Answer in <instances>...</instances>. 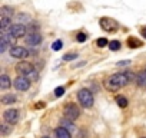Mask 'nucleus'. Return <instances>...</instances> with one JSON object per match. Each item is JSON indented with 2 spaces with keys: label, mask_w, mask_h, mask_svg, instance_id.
Masks as SVG:
<instances>
[{
  "label": "nucleus",
  "mask_w": 146,
  "mask_h": 138,
  "mask_svg": "<svg viewBox=\"0 0 146 138\" xmlns=\"http://www.w3.org/2000/svg\"><path fill=\"white\" fill-rule=\"evenodd\" d=\"M132 79V75L127 72H119V74H113L110 75L106 81H105V88L110 92H116L120 88L126 86L129 84V81Z\"/></svg>",
  "instance_id": "obj_1"
},
{
  "label": "nucleus",
  "mask_w": 146,
  "mask_h": 138,
  "mask_svg": "<svg viewBox=\"0 0 146 138\" xmlns=\"http://www.w3.org/2000/svg\"><path fill=\"white\" fill-rule=\"evenodd\" d=\"M16 72H17V75H20V76H27L30 81H36L37 79V71H36V68L30 63V62H27V60H20L17 65H16Z\"/></svg>",
  "instance_id": "obj_2"
},
{
  "label": "nucleus",
  "mask_w": 146,
  "mask_h": 138,
  "mask_svg": "<svg viewBox=\"0 0 146 138\" xmlns=\"http://www.w3.org/2000/svg\"><path fill=\"white\" fill-rule=\"evenodd\" d=\"M78 101H79V104L83 108H92L93 107V94L89 89L82 88L78 92Z\"/></svg>",
  "instance_id": "obj_3"
},
{
  "label": "nucleus",
  "mask_w": 146,
  "mask_h": 138,
  "mask_svg": "<svg viewBox=\"0 0 146 138\" xmlns=\"http://www.w3.org/2000/svg\"><path fill=\"white\" fill-rule=\"evenodd\" d=\"M99 23H100V27H102L105 32H108V33H113V32H116V30L119 29L117 20H115V19H112V17H102V19L99 20Z\"/></svg>",
  "instance_id": "obj_4"
},
{
  "label": "nucleus",
  "mask_w": 146,
  "mask_h": 138,
  "mask_svg": "<svg viewBox=\"0 0 146 138\" xmlns=\"http://www.w3.org/2000/svg\"><path fill=\"white\" fill-rule=\"evenodd\" d=\"M63 115H64V118H67V119L76 121V119L80 117V111H79V108H78L76 104H67V105L64 107V109H63Z\"/></svg>",
  "instance_id": "obj_5"
},
{
  "label": "nucleus",
  "mask_w": 146,
  "mask_h": 138,
  "mask_svg": "<svg viewBox=\"0 0 146 138\" xmlns=\"http://www.w3.org/2000/svg\"><path fill=\"white\" fill-rule=\"evenodd\" d=\"M15 36L12 33H6V32H2V38H0V52H6L9 49V46H15L13 42H15Z\"/></svg>",
  "instance_id": "obj_6"
},
{
  "label": "nucleus",
  "mask_w": 146,
  "mask_h": 138,
  "mask_svg": "<svg viewBox=\"0 0 146 138\" xmlns=\"http://www.w3.org/2000/svg\"><path fill=\"white\" fill-rule=\"evenodd\" d=\"M3 119H5V122H7V124H10V125L17 124V121H19V111L15 109V108L6 109V111L3 112Z\"/></svg>",
  "instance_id": "obj_7"
},
{
  "label": "nucleus",
  "mask_w": 146,
  "mask_h": 138,
  "mask_svg": "<svg viewBox=\"0 0 146 138\" xmlns=\"http://www.w3.org/2000/svg\"><path fill=\"white\" fill-rule=\"evenodd\" d=\"M30 79L27 78V76H17L15 81H13V85H15V88L17 89V91H22V92H25V91H27L29 88H30Z\"/></svg>",
  "instance_id": "obj_8"
},
{
  "label": "nucleus",
  "mask_w": 146,
  "mask_h": 138,
  "mask_svg": "<svg viewBox=\"0 0 146 138\" xmlns=\"http://www.w3.org/2000/svg\"><path fill=\"white\" fill-rule=\"evenodd\" d=\"M10 55L16 59H25L29 56V50L23 46H13L10 48Z\"/></svg>",
  "instance_id": "obj_9"
},
{
  "label": "nucleus",
  "mask_w": 146,
  "mask_h": 138,
  "mask_svg": "<svg viewBox=\"0 0 146 138\" xmlns=\"http://www.w3.org/2000/svg\"><path fill=\"white\" fill-rule=\"evenodd\" d=\"M26 43L30 46H37L42 43V35L39 32H32L30 35L26 36Z\"/></svg>",
  "instance_id": "obj_10"
},
{
  "label": "nucleus",
  "mask_w": 146,
  "mask_h": 138,
  "mask_svg": "<svg viewBox=\"0 0 146 138\" xmlns=\"http://www.w3.org/2000/svg\"><path fill=\"white\" fill-rule=\"evenodd\" d=\"M9 30H10V33H12L16 39H19V38H22L23 35H26V27H25L23 25H20V23L12 25V27H10Z\"/></svg>",
  "instance_id": "obj_11"
},
{
  "label": "nucleus",
  "mask_w": 146,
  "mask_h": 138,
  "mask_svg": "<svg viewBox=\"0 0 146 138\" xmlns=\"http://www.w3.org/2000/svg\"><path fill=\"white\" fill-rule=\"evenodd\" d=\"M10 27H12V17L2 16V19H0V29H2V32H6Z\"/></svg>",
  "instance_id": "obj_12"
},
{
  "label": "nucleus",
  "mask_w": 146,
  "mask_h": 138,
  "mask_svg": "<svg viewBox=\"0 0 146 138\" xmlns=\"http://www.w3.org/2000/svg\"><path fill=\"white\" fill-rule=\"evenodd\" d=\"M54 134H56V138H72L70 131L66 129L64 127H59V128H56Z\"/></svg>",
  "instance_id": "obj_13"
},
{
  "label": "nucleus",
  "mask_w": 146,
  "mask_h": 138,
  "mask_svg": "<svg viewBox=\"0 0 146 138\" xmlns=\"http://www.w3.org/2000/svg\"><path fill=\"white\" fill-rule=\"evenodd\" d=\"M136 85L137 86H140V88H143V89H146V71L145 72H139L137 75H136Z\"/></svg>",
  "instance_id": "obj_14"
},
{
  "label": "nucleus",
  "mask_w": 146,
  "mask_h": 138,
  "mask_svg": "<svg viewBox=\"0 0 146 138\" xmlns=\"http://www.w3.org/2000/svg\"><path fill=\"white\" fill-rule=\"evenodd\" d=\"M12 85V79L9 78V75L3 74L2 76H0V88L2 89H9Z\"/></svg>",
  "instance_id": "obj_15"
},
{
  "label": "nucleus",
  "mask_w": 146,
  "mask_h": 138,
  "mask_svg": "<svg viewBox=\"0 0 146 138\" xmlns=\"http://www.w3.org/2000/svg\"><path fill=\"white\" fill-rule=\"evenodd\" d=\"M0 101H2L3 105H10V104H15L16 102V96L12 95V94H7V95H3Z\"/></svg>",
  "instance_id": "obj_16"
},
{
  "label": "nucleus",
  "mask_w": 146,
  "mask_h": 138,
  "mask_svg": "<svg viewBox=\"0 0 146 138\" xmlns=\"http://www.w3.org/2000/svg\"><path fill=\"white\" fill-rule=\"evenodd\" d=\"M143 43L137 39V38H133V36H130L129 39H127V46H130V48H133V49H136V48H140Z\"/></svg>",
  "instance_id": "obj_17"
},
{
  "label": "nucleus",
  "mask_w": 146,
  "mask_h": 138,
  "mask_svg": "<svg viewBox=\"0 0 146 138\" xmlns=\"http://www.w3.org/2000/svg\"><path fill=\"white\" fill-rule=\"evenodd\" d=\"M0 15L12 17L13 16V7H10V6H2V7H0Z\"/></svg>",
  "instance_id": "obj_18"
},
{
  "label": "nucleus",
  "mask_w": 146,
  "mask_h": 138,
  "mask_svg": "<svg viewBox=\"0 0 146 138\" xmlns=\"http://www.w3.org/2000/svg\"><path fill=\"white\" fill-rule=\"evenodd\" d=\"M62 127H64V128L69 129V131L75 129V124H73V121H72V119H67V118H64V119L62 121Z\"/></svg>",
  "instance_id": "obj_19"
},
{
  "label": "nucleus",
  "mask_w": 146,
  "mask_h": 138,
  "mask_svg": "<svg viewBox=\"0 0 146 138\" xmlns=\"http://www.w3.org/2000/svg\"><path fill=\"white\" fill-rule=\"evenodd\" d=\"M116 104H117L120 108H126V107H127V99H126L123 95H117V96H116Z\"/></svg>",
  "instance_id": "obj_20"
},
{
  "label": "nucleus",
  "mask_w": 146,
  "mask_h": 138,
  "mask_svg": "<svg viewBox=\"0 0 146 138\" xmlns=\"http://www.w3.org/2000/svg\"><path fill=\"white\" fill-rule=\"evenodd\" d=\"M12 129H13V128H12V125H10V124H7V122H6V124H3V125H0V131H2V134H3V135L10 134V132H12Z\"/></svg>",
  "instance_id": "obj_21"
},
{
  "label": "nucleus",
  "mask_w": 146,
  "mask_h": 138,
  "mask_svg": "<svg viewBox=\"0 0 146 138\" xmlns=\"http://www.w3.org/2000/svg\"><path fill=\"white\" fill-rule=\"evenodd\" d=\"M120 46H122V43H120L119 40H110V42H109V49L113 50V52H115V50H119Z\"/></svg>",
  "instance_id": "obj_22"
},
{
  "label": "nucleus",
  "mask_w": 146,
  "mask_h": 138,
  "mask_svg": "<svg viewBox=\"0 0 146 138\" xmlns=\"http://www.w3.org/2000/svg\"><path fill=\"white\" fill-rule=\"evenodd\" d=\"M76 58H79V55H78L76 52H73V53H66V55L63 56V60L69 62V60H75Z\"/></svg>",
  "instance_id": "obj_23"
},
{
  "label": "nucleus",
  "mask_w": 146,
  "mask_h": 138,
  "mask_svg": "<svg viewBox=\"0 0 146 138\" xmlns=\"http://www.w3.org/2000/svg\"><path fill=\"white\" fill-rule=\"evenodd\" d=\"M96 45H98L99 48H105V46H109V42H108L106 38H99V39L96 40Z\"/></svg>",
  "instance_id": "obj_24"
},
{
  "label": "nucleus",
  "mask_w": 146,
  "mask_h": 138,
  "mask_svg": "<svg viewBox=\"0 0 146 138\" xmlns=\"http://www.w3.org/2000/svg\"><path fill=\"white\" fill-rule=\"evenodd\" d=\"M30 22V16H27V15H23V13H20V15H17V23H20V22Z\"/></svg>",
  "instance_id": "obj_25"
},
{
  "label": "nucleus",
  "mask_w": 146,
  "mask_h": 138,
  "mask_svg": "<svg viewBox=\"0 0 146 138\" xmlns=\"http://www.w3.org/2000/svg\"><path fill=\"white\" fill-rule=\"evenodd\" d=\"M63 48V42L62 40H56V42H53V45H52V49L53 50H60Z\"/></svg>",
  "instance_id": "obj_26"
},
{
  "label": "nucleus",
  "mask_w": 146,
  "mask_h": 138,
  "mask_svg": "<svg viewBox=\"0 0 146 138\" xmlns=\"http://www.w3.org/2000/svg\"><path fill=\"white\" fill-rule=\"evenodd\" d=\"M63 94H64V88H63V86H59V88L54 89V96H56V98L63 96Z\"/></svg>",
  "instance_id": "obj_27"
},
{
  "label": "nucleus",
  "mask_w": 146,
  "mask_h": 138,
  "mask_svg": "<svg viewBox=\"0 0 146 138\" xmlns=\"http://www.w3.org/2000/svg\"><path fill=\"white\" fill-rule=\"evenodd\" d=\"M86 39H88V36H86V33H83V32L78 33V36H76V40H78V42H86Z\"/></svg>",
  "instance_id": "obj_28"
},
{
  "label": "nucleus",
  "mask_w": 146,
  "mask_h": 138,
  "mask_svg": "<svg viewBox=\"0 0 146 138\" xmlns=\"http://www.w3.org/2000/svg\"><path fill=\"white\" fill-rule=\"evenodd\" d=\"M129 63H130V60H120V62H117V66H126Z\"/></svg>",
  "instance_id": "obj_29"
},
{
  "label": "nucleus",
  "mask_w": 146,
  "mask_h": 138,
  "mask_svg": "<svg viewBox=\"0 0 146 138\" xmlns=\"http://www.w3.org/2000/svg\"><path fill=\"white\" fill-rule=\"evenodd\" d=\"M140 35L146 39V27H142V30H140Z\"/></svg>",
  "instance_id": "obj_30"
},
{
  "label": "nucleus",
  "mask_w": 146,
  "mask_h": 138,
  "mask_svg": "<svg viewBox=\"0 0 146 138\" xmlns=\"http://www.w3.org/2000/svg\"><path fill=\"white\" fill-rule=\"evenodd\" d=\"M43 138H50V137H43Z\"/></svg>",
  "instance_id": "obj_31"
},
{
  "label": "nucleus",
  "mask_w": 146,
  "mask_h": 138,
  "mask_svg": "<svg viewBox=\"0 0 146 138\" xmlns=\"http://www.w3.org/2000/svg\"><path fill=\"white\" fill-rule=\"evenodd\" d=\"M143 138H146V137H143Z\"/></svg>",
  "instance_id": "obj_32"
}]
</instances>
